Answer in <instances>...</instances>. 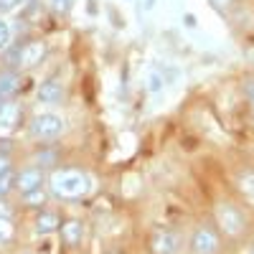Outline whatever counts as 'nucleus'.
Segmentation results:
<instances>
[{"mask_svg": "<svg viewBox=\"0 0 254 254\" xmlns=\"http://www.w3.org/2000/svg\"><path fill=\"white\" fill-rule=\"evenodd\" d=\"M49 186H51V193L56 198L71 201V198H79L89 190V178L81 171H74V168H61V171L51 173Z\"/></svg>", "mask_w": 254, "mask_h": 254, "instance_id": "obj_1", "label": "nucleus"}, {"mask_svg": "<svg viewBox=\"0 0 254 254\" xmlns=\"http://www.w3.org/2000/svg\"><path fill=\"white\" fill-rule=\"evenodd\" d=\"M216 221H219V226L224 229V234H229V237H239L242 231H244V226H247L244 214H242L234 203H219V208H216Z\"/></svg>", "mask_w": 254, "mask_h": 254, "instance_id": "obj_2", "label": "nucleus"}, {"mask_svg": "<svg viewBox=\"0 0 254 254\" xmlns=\"http://www.w3.org/2000/svg\"><path fill=\"white\" fill-rule=\"evenodd\" d=\"M64 132V120L59 115L44 112V115H36L31 120V135L38 140H54Z\"/></svg>", "mask_w": 254, "mask_h": 254, "instance_id": "obj_3", "label": "nucleus"}, {"mask_svg": "<svg viewBox=\"0 0 254 254\" xmlns=\"http://www.w3.org/2000/svg\"><path fill=\"white\" fill-rule=\"evenodd\" d=\"M44 56H46V44L31 41V44L18 46V51L13 54V61L18 64V66H23V69H31V66H36V64L44 61Z\"/></svg>", "mask_w": 254, "mask_h": 254, "instance_id": "obj_4", "label": "nucleus"}, {"mask_svg": "<svg viewBox=\"0 0 254 254\" xmlns=\"http://www.w3.org/2000/svg\"><path fill=\"white\" fill-rule=\"evenodd\" d=\"M150 247H153L155 254H178L181 239L171 229H158V231H153V237H150Z\"/></svg>", "mask_w": 254, "mask_h": 254, "instance_id": "obj_5", "label": "nucleus"}, {"mask_svg": "<svg viewBox=\"0 0 254 254\" xmlns=\"http://www.w3.org/2000/svg\"><path fill=\"white\" fill-rule=\"evenodd\" d=\"M190 249H193V254H216L219 252V234L208 226H201L193 234Z\"/></svg>", "mask_w": 254, "mask_h": 254, "instance_id": "obj_6", "label": "nucleus"}, {"mask_svg": "<svg viewBox=\"0 0 254 254\" xmlns=\"http://www.w3.org/2000/svg\"><path fill=\"white\" fill-rule=\"evenodd\" d=\"M41 183H44V173H41L38 168H26V171H20L15 176V188L23 190V193L41 188Z\"/></svg>", "mask_w": 254, "mask_h": 254, "instance_id": "obj_7", "label": "nucleus"}, {"mask_svg": "<svg viewBox=\"0 0 254 254\" xmlns=\"http://www.w3.org/2000/svg\"><path fill=\"white\" fill-rule=\"evenodd\" d=\"M81 234H84V226H81V221L69 219V221H64V224H61V239H64V244L76 247V244L81 242Z\"/></svg>", "mask_w": 254, "mask_h": 254, "instance_id": "obj_8", "label": "nucleus"}, {"mask_svg": "<svg viewBox=\"0 0 254 254\" xmlns=\"http://www.w3.org/2000/svg\"><path fill=\"white\" fill-rule=\"evenodd\" d=\"M64 97V87L56 81V79H46L44 84L38 87V99L41 102H46V104H54Z\"/></svg>", "mask_w": 254, "mask_h": 254, "instance_id": "obj_9", "label": "nucleus"}, {"mask_svg": "<svg viewBox=\"0 0 254 254\" xmlns=\"http://www.w3.org/2000/svg\"><path fill=\"white\" fill-rule=\"evenodd\" d=\"M56 229H61V221H59V216L54 214V211H41V214L36 216V231L38 234H54Z\"/></svg>", "mask_w": 254, "mask_h": 254, "instance_id": "obj_10", "label": "nucleus"}, {"mask_svg": "<svg viewBox=\"0 0 254 254\" xmlns=\"http://www.w3.org/2000/svg\"><path fill=\"white\" fill-rule=\"evenodd\" d=\"M18 120H20V110H18V104L5 102L3 107H0V130H13V127L18 125Z\"/></svg>", "mask_w": 254, "mask_h": 254, "instance_id": "obj_11", "label": "nucleus"}, {"mask_svg": "<svg viewBox=\"0 0 254 254\" xmlns=\"http://www.w3.org/2000/svg\"><path fill=\"white\" fill-rule=\"evenodd\" d=\"M18 84H20V79H18L15 74H5V76H0V94L8 97V94L18 92Z\"/></svg>", "mask_w": 254, "mask_h": 254, "instance_id": "obj_12", "label": "nucleus"}, {"mask_svg": "<svg viewBox=\"0 0 254 254\" xmlns=\"http://www.w3.org/2000/svg\"><path fill=\"white\" fill-rule=\"evenodd\" d=\"M15 237V226L8 216H0V244H5Z\"/></svg>", "mask_w": 254, "mask_h": 254, "instance_id": "obj_13", "label": "nucleus"}, {"mask_svg": "<svg viewBox=\"0 0 254 254\" xmlns=\"http://www.w3.org/2000/svg\"><path fill=\"white\" fill-rule=\"evenodd\" d=\"M239 190L244 196H254V171H244L239 176Z\"/></svg>", "mask_w": 254, "mask_h": 254, "instance_id": "obj_14", "label": "nucleus"}, {"mask_svg": "<svg viewBox=\"0 0 254 254\" xmlns=\"http://www.w3.org/2000/svg\"><path fill=\"white\" fill-rule=\"evenodd\" d=\"M23 201H26L28 206H44V203H46V190H44V188L28 190V193H23Z\"/></svg>", "mask_w": 254, "mask_h": 254, "instance_id": "obj_15", "label": "nucleus"}, {"mask_svg": "<svg viewBox=\"0 0 254 254\" xmlns=\"http://www.w3.org/2000/svg\"><path fill=\"white\" fill-rule=\"evenodd\" d=\"M147 87H150V92L153 94H158L160 89H163V79H160V74H150V76H147Z\"/></svg>", "mask_w": 254, "mask_h": 254, "instance_id": "obj_16", "label": "nucleus"}, {"mask_svg": "<svg viewBox=\"0 0 254 254\" xmlns=\"http://www.w3.org/2000/svg\"><path fill=\"white\" fill-rule=\"evenodd\" d=\"M13 181H15V178H13V173H3V176H0V196H5V193H8Z\"/></svg>", "mask_w": 254, "mask_h": 254, "instance_id": "obj_17", "label": "nucleus"}, {"mask_svg": "<svg viewBox=\"0 0 254 254\" xmlns=\"http://www.w3.org/2000/svg\"><path fill=\"white\" fill-rule=\"evenodd\" d=\"M8 38H10V28H8L5 20L0 18V49H3V46L8 44Z\"/></svg>", "mask_w": 254, "mask_h": 254, "instance_id": "obj_18", "label": "nucleus"}, {"mask_svg": "<svg viewBox=\"0 0 254 254\" xmlns=\"http://www.w3.org/2000/svg\"><path fill=\"white\" fill-rule=\"evenodd\" d=\"M20 5V0H0V13H10Z\"/></svg>", "mask_w": 254, "mask_h": 254, "instance_id": "obj_19", "label": "nucleus"}, {"mask_svg": "<svg viewBox=\"0 0 254 254\" xmlns=\"http://www.w3.org/2000/svg\"><path fill=\"white\" fill-rule=\"evenodd\" d=\"M69 5H71V0H51V8H54L56 13H66Z\"/></svg>", "mask_w": 254, "mask_h": 254, "instance_id": "obj_20", "label": "nucleus"}, {"mask_svg": "<svg viewBox=\"0 0 254 254\" xmlns=\"http://www.w3.org/2000/svg\"><path fill=\"white\" fill-rule=\"evenodd\" d=\"M10 158L5 155V153H0V176H3V173H10Z\"/></svg>", "mask_w": 254, "mask_h": 254, "instance_id": "obj_21", "label": "nucleus"}, {"mask_svg": "<svg viewBox=\"0 0 254 254\" xmlns=\"http://www.w3.org/2000/svg\"><path fill=\"white\" fill-rule=\"evenodd\" d=\"M244 92H247L249 102L254 104V79H247V81H244Z\"/></svg>", "mask_w": 254, "mask_h": 254, "instance_id": "obj_22", "label": "nucleus"}, {"mask_svg": "<svg viewBox=\"0 0 254 254\" xmlns=\"http://www.w3.org/2000/svg\"><path fill=\"white\" fill-rule=\"evenodd\" d=\"M8 214H10V206L0 201V216H8Z\"/></svg>", "mask_w": 254, "mask_h": 254, "instance_id": "obj_23", "label": "nucleus"}, {"mask_svg": "<svg viewBox=\"0 0 254 254\" xmlns=\"http://www.w3.org/2000/svg\"><path fill=\"white\" fill-rule=\"evenodd\" d=\"M186 26H196V18L193 15H186Z\"/></svg>", "mask_w": 254, "mask_h": 254, "instance_id": "obj_24", "label": "nucleus"}, {"mask_svg": "<svg viewBox=\"0 0 254 254\" xmlns=\"http://www.w3.org/2000/svg\"><path fill=\"white\" fill-rule=\"evenodd\" d=\"M226 3H229V0H214V5H216V8H224Z\"/></svg>", "mask_w": 254, "mask_h": 254, "instance_id": "obj_25", "label": "nucleus"}, {"mask_svg": "<svg viewBox=\"0 0 254 254\" xmlns=\"http://www.w3.org/2000/svg\"><path fill=\"white\" fill-rule=\"evenodd\" d=\"M247 59H249V61L254 64V49H249V51H247Z\"/></svg>", "mask_w": 254, "mask_h": 254, "instance_id": "obj_26", "label": "nucleus"}, {"mask_svg": "<svg viewBox=\"0 0 254 254\" xmlns=\"http://www.w3.org/2000/svg\"><path fill=\"white\" fill-rule=\"evenodd\" d=\"M3 104H5V97H3V94H0V107H3Z\"/></svg>", "mask_w": 254, "mask_h": 254, "instance_id": "obj_27", "label": "nucleus"}]
</instances>
